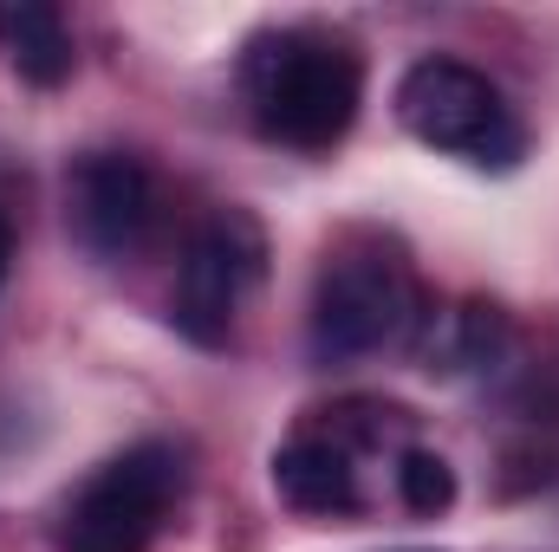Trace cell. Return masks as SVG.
Instances as JSON below:
<instances>
[{"instance_id": "obj_1", "label": "cell", "mask_w": 559, "mask_h": 552, "mask_svg": "<svg viewBox=\"0 0 559 552\" xmlns=\"http://www.w3.org/2000/svg\"><path fill=\"white\" fill-rule=\"evenodd\" d=\"M241 98L267 143L319 156L358 124L365 59L345 33L274 26V33H254L241 52Z\"/></svg>"}, {"instance_id": "obj_2", "label": "cell", "mask_w": 559, "mask_h": 552, "mask_svg": "<svg viewBox=\"0 0 559 552\" xmlns=\"http://www.w3.org/2000/svg\"><path fill=\"white\" fill-rule=\"evenodd\" d=\"M423 319L417 267L397 235L384 228H345L319 274H312V305H306V345L319 364L371 358L397 338H411Z\"/></svg>"}, {"instance_id": "obj_3", "label": "cell", "mask_w": 559, "mask_h": 552, "mask_svg": "<svg viewBox=\"0 0 559 552\" xmlns=\"http://www.w3.org/2000/svg\"><path fill=\"white\" fill-rule=\"evenodd\" d=\"M397 118L417 143H429L436 156L475 163V169H514L527 156V124L508 105V92L462 65V59H417L397 79Z\"/></svg>"}, {"instance_id": "obj_4", "label": "cell", "mask_w": 559, "mask_h": 552, "mask_svg": "<svg viewBox=\"0 0 559 552\" xmlns=\"http://www.w3.org/2000/svg\"><path fill=\"white\" fill-rule=\"evenodd\" d=\"M182 494V448L176 442H131L124 455L98 461L72 501L59 507L52 547L59 552H150L169 507Z\"/></svg>"}, {"instance_id": "obj_5", "label": "cell", "mask_w": 559, "mask_h": 552, "mask_svg": "<svg viewBox=\"0 0 559 552\" xmlns=\"http://www.w3.org/2000/svg\"><path fill=\"white\" fill-rule=\"evenodd\" d=\"M404 455V410L391 404H338L319 410L312 422H299L274 448V488L293 514L312 520H352L365 507V481L358 461L365 455Z\"/></svg>"}, {"instance_id": "obj_6", "label": "cell", "mask_w": 559, "mask_h": 552, "mask_svg": "<svg viewBox=\"0 0 559 552\" xmlns=\"http://www.w3.org/2000/svg\"><path fill=\"white\" fill-rule=\"evenodd\" d=\"M267 267V241H261V221L248 208H215L189 248H182V267H176V299H169V319L189 345L215 351L235 338V319L248 305V292L261 286Z\"/></svg>"}, {"instance_id": "obj_7", "label": "cell", "mask_w": 559, "mask_h": 552, "mask_svg": "<svg viewBox=\"0 0 559 552\" xmlns=\"http://www.w3.org/2000/svg\"><path fill=\"white\" fill-rule=\"evenodd\" d=\"M66 221L92 261H111V267L138 261L163 221V195H156L150 163L131 149H85L66 169Z\"/></svg>"}, {"instance_id": "obj_8", "label": "cell", "mask_w": 559, "mask_h": 552, "mask_svg": "<svg viewBox=\"0 0 559 552\" xmlns=\"http://www.w3.org/2000/svg\"><path fill=\"white\" fill-rule=\"evenodd\" d=\"M0 59L26 85L52 92V85L72 79V59L79 52H72V33H66L59 7H46V0H7L0 7Z\"/></svg>"}, {"instance_id": "obj_9", "label": "cell", "mask_w": 559, "mask_h": 552, "mask_svg": "<svg viewBox=\"0 0 559 552\" xmlns=\"http://www.w3.org/2000/svg\"><path fill=\"white\" fill-rule=\"evenodd\" d=\"M397 501L423 514V520H436V514H449L455 507V468L442 461V455H429V448H404L397 455Z\"/></svg>"}, {"instance_id": "obj_10", "label": "cell", "mask_w": 559, "mask_h": 552, "mask_svg": "<svg viewBox=\"0 0 559 552\" xmlns=\"http://www.w3.org/2000/svg\"><path fill=\"white\" fill-rule=\"evenodd\" d=\"M7 267H13V221L0 215V286H7Z\"/></svg>"}]
</instances>
